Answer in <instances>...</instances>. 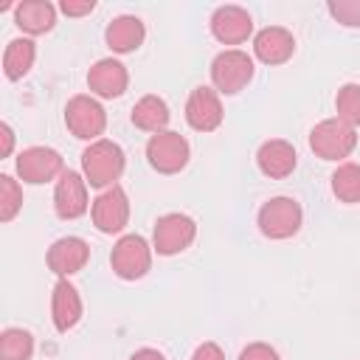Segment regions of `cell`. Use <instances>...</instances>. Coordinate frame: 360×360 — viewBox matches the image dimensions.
Instances as JSON below:
<instances>
[{"mask_svg": "<svg viewBox=\"0 0 360 360\" xmlns=\"http://www.w3.org/2000/svg\"><path fill=\"white\" fill-rule=\"evenodd\" d=\"M104 39H107V48L112 53H132L143 45L146 39V25L141 17L135 14H121L115 17L107 28H104Z\"/></svg>", "mask_w": 360, "mask_h": 360, "instance_id": "obj_19", "label": "cell"}, {"mask_svg": "<svg viewBox=\"0 0 360 360\" xmlns=\"http://www.w3.org/2000/svg\"><path fill=\"white\" fill-rule=\"evenodd\" d=\"M256 166L264 177L270 180H284L295 172L298 166V155H295V146L284 138H270L259 146L256 152Z\"/></svg>", "mask_w": 360, "mask_h": 360, "instance_id": "obj_15", "label": "cell"}, {"mask_svg": "<svg viewBox=\"0 0 360 360\" xmlns=\"http://www.w3.org/2000/svg\"><path fill=\"white\" fill-rule=\"evenodd\" d=\"M256 225L267 239H290L301 231L304 211L292 197H273L259 208Z\"/></svg>", "mask_w": 360, "mask_h": 360, "instance_id": "obj_6", "label": "cell"}, {"mask_svg": "<svg viewBox=\"0 0 360 360\" xmlns=\"http://www.w3.org/2000/svg\"><path fill=\"white\" fill-rule=\"evenodd\" d=\"M65 172V160L51 146H28L17 155V177L31 186H42L59 180Z\"/></svg>", "mask_w": 360, "mask_h": 360, "instance_id": "obj_9", "label": "cell"}, {"mask_svg": "<svg viewBox=\"0 0 360 360\" xmlns=\"http://www.w3.org/2000/svg\"><path fill=\"white\" fill-rule=\"evenodd\" d=\"M82 312H84V304L79 290L68 278H59L51 292V321L56 332H70L82 321Z\"/></svg>", "mask_w": 360, "mask_h": 360, "instance_id": "obj_18", "label": "cell"}, {"mask_svg": "<svg viewBox=\"0 0 360 360\" xmlns=\"http://www.w3.org/2000/svg\"><path fill=\"white\" fill-rule=\"evenodd\" d=\"M110 267L124 281H138L152 270V245L141 233H124L110 253Z\"/></svg>", "mask_w": 360, "mask_h": 360, "instance_id": "obj_5", "label": "cell"}, {"mask_svg": "<svg viewBox=\"0 0 360 360\" xmlns=\"http://www.w3.org/2000/svg\"><path fill=\"white\" fill-rule=\"evenodd\" d=\"M222 101H219V93L214 87H194L186 98V121L191 129L197 132H214L219 124H222Z\"/></svg>", "mask_w": 360, "mask_h": 360, "instance_id": "obj_12", "label": "cell"}, {"mask_svg": "<svg viewBox=\"0 0 360 360\" xmlns=\"http://www.w3.org/2000/svg\"><path fill=\"white\" fill-rule=\"evenodd\" d=\"M127 84H129V73H127L124 62H118L112 56L98 59L87 70V87L98 98H118V96H124Z\"/></svg>", "mask_w": 360, "mask_h": 360, "instance_id": "obj_16", "label": "cell"}, {"mask_svg": "<svg viewBox=\"0 0 360 360\" xmlns=\"http://www.w3.org/2000/svg\"><path fill=\"white\" fill-rule=\"evenodd\" d=\"M295 53V37L284 25H267L253 37V56L264 65H284Z\"/></svg>", "mask_w": 360, "mask_h": 360, "instance_id": "obj_17", "label": "cell"}, {"mask_svg": "<svg viewBox=\"0 0 360 360\" xmlns=\"http://www.w3.org/2000/svg\"><path fill=\"white\" fill-rule=\"evenodd\" d=\"M326 11L346 28H360V0H329Z\"/></svg>", "mask_w": 360, "mask_h": 360, "instance_id": "obj_27", "label": "cell"}, {"mask_svg": "<svg viewBox=\"0 0 360 360\" xmlns=\"http://www.w3.org/2000/svg\"><path fill=\"white\" fill-rule=\"evenodd\" d=\"M90 200H87V180L84 174L65 169L62 177L53 186V211L59 219H79L82 214H87Z\"/></svg>", "mask_w": 360, "mask_h": 360, "instance_id": "obj_11", "label": "cell"}, {"mask_svg": "<svg viewBox=\"0 0 360 360\" xmlns=\"http://www.w3.org/2000/svg\"><path fill=\"white\" fill-rule=\"evenodd\" d=\"M14 22L28 37L48 34L56 25V6L48 3V0H22L14 8Z\"/></svg>", "mask_w": 360, "mask_h": 360, "instance_id": "obj_20", "label": "cell"}, {"mask_svg": "<svg viewBox=\"0 0 360 360\" xmlns=\"http://www.w3.org/2000/svg\"><path fill=\"white\" fill-rule=\"evenodd\" d=\"M34 357V335L22 326H8L0 335V360H31Z\"/></svg>", "mask_w": 360, "mask_h": 360, "instance_id": "obj_23", "label": "cell"}, {"mask_svg": "<svg viewBox=\"0 0 360 360\" xmlns=\"http://www.w3.org/2000/svg\"><path fill=\"white\" fill-rule=\"evenodd\" d=\"M239 360H281L278 352L264 343V340H256V343H248L242 352H239Z\"/></svg>", "mask_w": 360, "mask_h": 360, "instance_id": "obj_28", "label": "cell"}, {"mask_svg": "<svg viewBox=\"0 0 360 360\" xmlns=\"http://www.w3.org/2000/svg\"><path fill=\"white\" fill-rule=\"evenodd\" d=\"M129 360H166V354H163V352H158V349H152V346H143V349L132 352V357H129Z\"/></svg>", "mask_w": 360, "mask_h": 360, "instance_id": "obj_32", "label": "cell"}, {"mask_svg": "<svg viewBox=\"0 0 360 360\" xmlns=\"http://www.w3.org/2000/svg\"><path fill=\"white\" fill-rule=\"evenodd\" d=\"M332 194L349 205L360 202V163L346 160L332 172Z\"/></svg>", "mask_w": 360, "mask_h": 360, "instance_id": "obj_24", "label": "cell"}, {"mask_svg": "<svg viewBox=\"0 0 360 360\" xmlns=\"http://www.w3.org/2000/svg\"><path fill=\"white\" fill-rule=\"evenodd\" d=\"M129 118H132V124H135L138 129L158 135V132H163V129L169 127L172 112H169V104H166L160 96L149 93V96H141V98L135 101Z\"/></svg>", "mask_w": 360, "mask_h": 360, "instance_id": "obj_21", "label": "cell"}, {"mask_svg": "<svg viewBox=\"0 0 360 360\" xmlns=\"http://www.w3.org/2000/svg\"><path fill=\"white\" fill-rule=\"evenodd\" d=\"M191 360H225V352L219 349V343H214V340H205V343H200V346L194 349Z\"/></svg>", "mask_w": 360, "mask_h": 360, "instance_id": "obj_30", "label": "cell"}, {"mask_svg": "<svg viewBox=\"0 0 360 360\" xmlns=\"http://www.w3.org/2000/svg\"><path fill=\"white\" fill-rule=\"evenodd\" d=\"M188 158H191V146L174 129H163V132H158V135H152L146 141V160L160 174H177V172H183L186 163H188Z\"/></svg>", "mask_w": 360, "mask_h": 360, "instance_id": "obj_8", "label": "cell"}, {"mask_svg": "<svg viewBox=\"0 0 360 360\" xmlns=\"http://www.w3.org/2000/svg\"><path fill=\"white\" fill-rule=\"evenodd\" d=\"M34 59H37V45L31 37H17L6 45L3 51V73L8 82H17L22 79L31 68H34Z\"/></svg>", "mask_w": 360, "mask_h": 360, "instance_id": "obj_22", "label": "cell"}, {"mask_svg": "<svg viewBox=\"0 0 360 360\" xmlns=\"http://www.w3.org/2000/svg\"><path fill=\"white\" fill-rule=\"evenodd\" d=\"M0 141H3L0 155H3V158H8V155H11V149H14V129H11L8 124H0Z\"/></svg>", "mask_w": 360, "mask_h": 360, "instance_id": "obj_31", "label": "cell"}, {"mask_svg": "<svg viewBox=\"0 0 360 360\" xmlns=\"http://www.w3.org/2000/svg\"><path fill=\"white\" fill-rule=\"evenodd\" d=\"M22 208V188L11 174H0V219L11 222Z\"/></svg>", "mask_w": 360, "mask_h": 360, "instance_id": "obj_26", "label": "cell"}, {"mask_svg": "<svg viewBox=\"0 0 360 360\" xmlns=\"http://www.w3.org/2000/svg\"><path fill=\"white\" fill-rule=\"evenodd\" d=\"M124 166H127V158L115 141L101 138V141L87 143V149L82 152V174L87 180V186H93V188L104 191V188L115 186Z\"/></svg>", "mask_w": 360, "mask_h": 360, "instance_id": "obj_1", "label": "cell"}, {"mask_svg": "<svg viewBox=\"0 0 360 360\" xmlns=\"http://www.w3.org/2000/svg\"><path fill=\"white\" fill-rule=\"evenodd\" d=\"M335 112L349 127H354V129L360 127V84L349 82V84H343L338 90V96H335Z\"/></svg>", "mask_w": 360, "mask_h": 360, "instance_id": "obj_25", "label": "cell"}, {"mask_svg": "<svg viewBox=\"0 0 360 360\" xmlns=\"http://www.w3.org/2000/svg\"><path fill=\"white\" fill-rule=\"evenodd\" d=\"M90 217H93L96 231H101V233H121L127 228V222H129V197H127V191L118 183L104 188L93 200Z\"/></svg>", "mask_w": 360, "mask_h": 360, "instance_id": "obj_10", "label": "cell"}, {"mask_svg": "<svg viewBox=\"0 0 360 360\" xmlns=\"http://www.w3.org/2000/svg\"><path fill=\"white\" fill-rule=\"evenodd\" d=\"M65 127L79 141H90V143L101 141V135L107 129V110L101 107L98 98L79 93L65 104Z\"/></svg>", "mask_w": 360, "mask_h": 360, "instance_id": "obj_4", "label": "cell"}, {"mask_svg": "<svg viewBox=\"0 0 360 360\" xmlns=\"http://www.w3.org/2000/svg\"><path fill=\"white\" fill-rule=\"evenodd\" d=\"M253 73H256L253 56H248L239 48L219 51L214 56V62H211V84H214L217 93H225V96L242 93L250 84Z\"/></svg>", "mask_w": 360, "mask_h": 360, "instance_id": "obj_2", "label": "cell"}, {"mask_svg": "<svg viewBox=\"0 0 360 360\" xmlns=\"http://www.w3.org/2000/svg\"><path fill=\"white\" fill-rule=\"evenodd\" d=\"M211 34L222 45H239L253 34V17L242 6H219L211 14Z\"/></svg>", "mask_w": 360, "mask_h": 360, "instance_id": "obj_14", "label": "cell"}, {"mask_svg": "<svg viewBox=\"0 0 360 360\" xmlns=\"http://www.w3.org/2000/svg\"><path fill=\"white\" fill-rule=\"evenodd\" d=\"M194 239H197V222L188 214L172 211L158 217L152 231V250H158V256H177L186 248H191Z\"/></svg>", "mask_w": 360, "mask_h": 360, "instance_id": "obj_7", "label": "cell"}, {"mask_svg": "<svg viewBox=\"0 0 360 360\" xmlns=\"http://www.w3.org/2000/svg\"><path fill=\"white\" fill-rule=\"evenodd\" d=\"M48 270L59 278H68L79 270H84V264L90 262V245L82 236H59L48 253H45Z\"/></svg>", "mask_w": 360, "mask_h": 360, "instance_id": "obj_13", "label": "cell"}, {"mask_svg": "<svg viewBox=\"0 0 360 360\" xmlns=\"http://www.w3.org/2000/svg\"><path fill=\"white\" fill-rule=\"evenodd\" d=\"M354 146H357V129L340 121L338 115L323 118L309 129V149L321 160H343L354 152Z\"/></svg>", "mask_w": 360, "mask_h": 360, "instance_id": "obj_3", "label": "cell"}, {"mask_svg": "<svg viewBox=\"0 0 360 360\" xmlns=\"http://www.w3.org/2000/svg\"><path fill=\"white\" fill-rule=\"evenodd\" d=\"M93 8H96L93 0H62V3H59V11L68 14V17H84V14H90Z\"/></svg>", "mask_w": 360, "mask_h": 360, "instance_id": "obj_29", "label": "cell"}]
</instances>
